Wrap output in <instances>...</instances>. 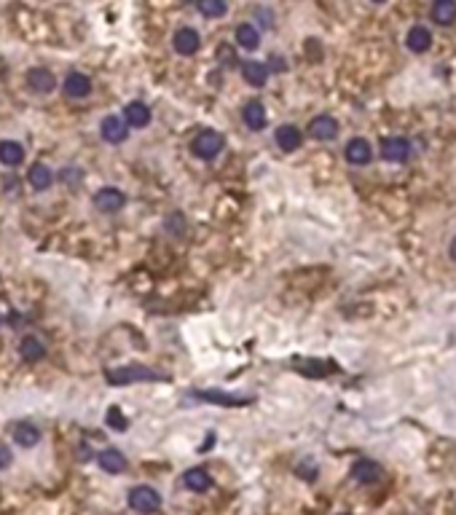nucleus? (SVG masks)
<instances>
[{
	"instance_id": "obj_34",
	"label": "nucleus",
	"mask_w": 456,
	"mask_h": 515,
	"mask_svg": "<svg viewBox=\"0 0 456 515\" xmlns=\"http://www.w3.org/2000/svg\"><path fill=\"white\" fill-rule=\"evenodd\" d=\"M341 515H349V513H341Z\"/></svg>"
},
{
	"instance_id": "obj_22",
	"label": "nucleus",
	"mask_w": 456,
	"mask_h": 515,
	"mask_svg": "<svg viewBox=\"0 0 456 515\" xmlns=\"http://www.w3.org/2000/svg\"><path fill=\"white\" fill-rule=\"evenodd\" d=\"M27 180H30V185H32L35 191H46L48 185L54 183V172L48 170L43 161H38V164H32V167H30V172H27Z\"/></svg>"
},
{
	"instance_id": "obj_15",
	"label": "nucleus",
	"mask_w": 456,
	"mask_h": 515,
	"mask_svg": "<svg viewBox=\"0 0 456 515\" xmlns=\"http://www.w3.org/2000/svg\"><path fill=\"white\" fill-rule=\"evenodd\" d=\"M97 465H99V469H102V472H110V475H121V472L126 469V456L121 454L119 448H105V451H99V456H97Z\"/></svg>"
},
{
	"instance_id": "obj_25",
	"label": "nucleus",
	"mask_w": 456,
	"mask_h": 515,
	"mask_svg": "<svg viewBox=\"0 0 456 515\" xmlns=\"http://www.w3.org/2000/svg\"><path fill=\"white\" fill-rule=\"evenodd\" d=\"M14 441H17V445H22V448H32V445H38V441H41V430L35 424H30V421H22V424L14 427Z\"/></svg>"
},
{
	"instance_id": "obj_24",
	"label": "nucleus",
	"mask_w": 456,
	"mask_h": 515,
	"mask_svg": "<svg viewBox=\"0 0 456 515\" xmlns=\"http://www.w3.org/2000/svg\"><path fill=\"white\" fill-rule=\"evenodd\" d=\"M433 19L440 27H448L456 22V0H435L433 3Z\"/></svg>"
},
{
	"instance_id": "obj_9",
	"label": "nucleus",
	"mask_w": 456,
	"mask_h": 515,
	"mask_svg": "<svg viewBox=\"0 0 456 515\" xmlns=\"http://www.w3.org/2000/svg\"><path fill=\"white\" fill-rule=\"evenodd\" d=\"M27 86L35 94H51L57 86V78L46 68H32V70H27Z\"/></svg>"
},
{
	"instance_id": "obj_3",
	"label": "nucleus",
	"mask_w": 456,
	"mask_h": 515,
	"mask_svg": "<svg viewBox=\"0 0 456 515\" xmlns=\"http://www.w3.org/2000/svg\"><path fill=\"white\" fill-rule=\"evenodd\" d=\"M126 502H129L132 510H137V513H143V515L159 513V510H161V494L153 489V486H135V489L129 491Z\"/></svg>"
},
{
	"instance_id": "obj_32",
	"label": "nucleus",
	"mask_w": 456,
	"mask_h": 515,
	"mask_svg": "<svg viewBox=\"0 0 456 515\" xmlns=\"http://www.w3.org/2000/svg\"><path fill=\"white\" fill-rule=\"evenodd\" d=\"M183 3H196V0H183Z\"/></svg>"
},
{
	"instance_id": "obj_17",
	"label": "nucleus",
	"mask_w": 456,
	"mask_h": 515,
	"mask_svg": "<svg viewBox=\"0 0 456 515\" xmlns=\"http://www.w3.org/2000/svg\"><path fill=\"white\" fill-rule=\"evenodd\" d=\"M183 483H186V489L193 491V494H204V491L212 489V478H210V472H207L204 467H191V469L183 475Z\"/></svg>"
},
{
	"instance_id": "obj_1",
	"label": "nucleus",
	"mask_w": 456,
	"mask_h": 515,
	"mask_svg": "<svg viewBox=\"0 0 456 515\" xmlns=\"http://www.w3.org/2000/svg\"><path fill=\"white\" fill-rule=\"evenodd\" d=\"M105 381L110 387H129L140 381H167V373H159L148 365H123V368L105 370Z\"/></svg>"
},
{
	"instance_id": "obj_11",
	"label": "nucleus",
	"mask_w": 456,
	"mask_h": 515,
	"mask_svg": "<svg viewBox=\"0 0 456 515\" xmlns=\"http://www.w3.org/2000/svg\"><path fill=\"white\" fill-rule=\"evenodd\" d=\"M123 123L132 126V129H143V126H148V123H150V108H148L145 102H140V99L126 102V108H123Z\"/></svg>"
},
{
	"instance_id": "obj_16",
	"label": "nucleus",
	"mask_w": 456,
	"mask_h": 515,
	"mask_svg": "<svg viewBox=\"0 0 456 515\" xmlns=\"http://www.w3.org/2000/svg\"><path fill=\"white\" fill-rule=\"evenodd\" d=\"M196 397H199V400H207V403H217V405H223V408H239V405H250V403H252V397L215 392V390H210V392H196Z\"/></svg>"
},
{
	"instance_id": "obj_14",
	"label": "nucleus",
	"mask_w": 456,
	"mask_h": 515,
	"mask_svg": "<svg viewBox=\"0 0 456 515\" xmlns=\"http://www.w3.org/2000/svg\"><path fill=\"white\" fill-rule=\"evenodd\" d=\"M352 478L360 486H370V483H376L381 478V465L373 462V459H360V462H355V467H352Z\"/></svg>"
},
{
	"instance_id": "obj_33",
	"label": "nucleus",
	"mask_w": 456,
	"mask_h": 515,
	"mask_svg": "<svg viewBox=\"0 0 456 515\" xmlns=\"http://www.w3.org/2000/svg\"><path fill=\"white\" fill-rule=\"evenodd\" d=\"M373 3H384V0H373Z\"/></svg>"
},
{
	"instance_id": "obj_6",
	"label": "nucleus",
	"mask_w": 456,
	"mask_h": 515,
	"mask_svg": "<svg viewBox=\"0 0 456 515\" xmlns=\"http://www.w3.org/2000/svg\"><path fill=\"white\" fill-rule=\"evenodd\" d=\"M172 46H175L177 54H183V57H193L199 51V46H201V35L193 27H180L175 32V38H172Z\"/></svg>"
},
{
	"instance_id": "obj_8",
	"label": "nucleus",
	"mask_w": 456,
	"mask_h": 515,
	"mask_svg": "<svg viewBox=\"0 0 456 515\" xmlns=\"http://www.w3.org/2000/svg\"><path fill=\"white\" fill-rule=\"evenodd\" d=\"M309 134L319 143H330L338 137V121L333 116H314L309 121Z\"/></svg>"
},
{
	"instance_id": "obj_7",
	"label": "nucleus",
	"mask_w": 456,
	"mask_h": 515,
	"mask_svg": "<svg viewBox=\"0 0 456 515\" xmlns=\"http://www.w3.org/2000/svg\"><path fill=\"white\" fill-rule=\"evenodd\" d=\"M99 134H102L105 143L119 145V143H123L129 137V126L119 116H108V119H102V123H99Z\"/></svg>"
},
{
	"instance_id": "obj_19",
	"label": "nucleus",
	"mask_w": 456,
	"mask_h": 515,
	"mask_svg": "<svg viewBox=\"0 0 456 515\" xmlns=\"http://www.w3.org/2000/svg\"><path fill=\"white\" fill-rule=\"evenodd\" d=\"M406 46H408L413 54H422V51H427L430 46H433V32L427 30V27L416 25L408 30V35H406Z\"/></svg>"
},
{
	"instance_id": "obj_27",
	"label": "nucleus",
	"mask_w": 456,
	"mask_h": 515,
	"mask_svg": "<svg viewBox=\"0 0 456 515\" xmlns=\"http://www.w3.org/2000/svg\"><path fill=\"white\" fill-rule=\"evenodd\" d=\"M196 6L201 11V17H207V19H217V17H223L228 11L226 0H196Z\"/></svg>"
},
{
	"instance_id": "obj_5",
	"label": "nucleus",
	"mask_w": 456,
	"mask_h": 515,
	"mask_svg": "<svg viewBox=\"0 0 456 515\" xmlns=\"http://www.w3.org/2000/svg\"><path fill=\"white\" fill-rule=\"evenodd\" d=\"M381 156L392 164H406L410 159V143L406 137H386L381 143Z\"/></svg>"
},
{
	"instance_id": "obj_30",
	"label": "nucleus",
	"mask_w": 456,
	"mask_h": 515,
	"mask_svg": "<svg viewBox=\"0 0 456 515\" xmlns=\"http://www.w3.org/2000/svg\"><path fill=\"white\" fill-rule=\"evenodd\" d=\"M271 62H274V65L268 68V73H271V70H277V73H279V70H285V59H279V57H271Z\"/></svg>"
},
{
	"instance_id": "obj_20",
	"label": "nucleus",
	"mask_w": 456,
	"mask_h": 515,
	"mask_svg": "<svg viewBox=\"0 0 456 515\" xmlns=\"http://www.w3.org/2000/svg\"><path fill=\"white\" fill-rule=\"evenodd\" d=\"M241 119H244V123H247L252 132H261V129L266 126V121H268L266 108L261 105V102H247L244 110H241Z\"/></svg>"
},
{
	"instance_id": "obj_12",
	"label": "nucleus",
	"mask_w": 456,
	"mask_h": 515,
	"mask_svg": "<svg viewBox=\"0 0 456 515\" xmlns=\"http://www.w3.org/2000/svg\"><path fill=\"white\" fill-rule=\"evenodd\" d=\"M241 78L252 89H264L266 81H268V65L266 62H255V59H247V62H241Z\"/></svg>"
},
{
	"instance_id": "obj_4",
	"label": "nucleus",
	"mask_w": 456,
	"mask_h": 515,
	"mask_svg": "<svg viewBox=\"0 0 456 515\" xmlns=\"http://www.w3.org/2000/svg\"><path fill=\"white\" fill-rule=\"evenodd\" d=\"M123 204H126V196H123L121 188H99L95 194V207L105 215H113V212L123 210Z\"/></svg>"
},
{
	"instance_id": "obj_23",
	"label": "nucleus",
	"mask_w": 456,
	"mask_h": 515,
	"mask_svg": "<svg viewBox=\"0 0 456 515\" xmlns=\"http://www.w3.org/2000/svg\"><path fill=\"white\" fill-rule=\"evenodd\" d=\"M24 148L17 140H0V164L3 167H17L22 164Z\"/></svg>"
},
{
	"instance_id": "obj_31",
	"label": "nucleus",
	"mask_w": 456,
	"mask_h": 515,
	"mask_svg": "<svg viewBox=\"0 0 456 515\" xmlns=\"http://www.w3.org/2000/svg\"><path fill=\"white\" fill-rule=\"evenodd\" d=\"M451 258L456 261V236H454V242H451Z\"/></svg>"
},
{
	"instance_id": "obj_28",
	"label": "nucleus",
	"mask_w": 456,
	"mask_h": 515,
	"mask_svg": "<svg viewBox=\"0 0 456 515\" xmlns=\"http://www.w3.org/2000/svg\"><path fill=\"white\" fill-rule=\"evenodd\" d=\"M105 424H108L110 430H116V432H126V427H129V421H126V416L121 414L119 405H110V408H108V414H105Z\"/></svg>"
},
{
	"instance_id": "obj_26",
	"label": "nucleus",
	"mask_w": 456,
	"mask_h": 515,
	"mask_svg": "<svg viewBox=\"0 0 456 515\" xmlns=\"http://www.w3.org/2000/svg\"><path fill=\"white\" fill-rule=\"evenodd\" d=\"M234 38H237V43H239L241 49H247V51L258 49V43H261V32L252 25H239L237 32H234Z\"/></svg>"
},
{
	"instance_id": "obj_10",
	"label": "nucleus",
	"mask_w": 456,
	"mask_h": 515,
	"mask_svg": "<svg viewBox=\"0 0 456 515\" xmlns=\"http://www.w3.org/2000/svg\"><path fill=\"white\" fill-rule=\"evenodd\" d=\"M344 156H346V161H349V164H355V167H365V164H370V159H373V148H370V143H368V140L355 137V140H349V143H346Z\"/></svg>"
},
{
	"instance_id": "obj_13",
	"label": "nucleus",
	"mask_w": 456,
	"mask_h": 515,
	"mask_svg": "<svg viewBox=\"0 0 456 515\" xmlns=\"http://www.w3.org/2000/svg\"><path fill=\"white\" fill-rule=\"evenodd\" d=\"M274 140H277L279 150L293 153V150H298V148H301V143H304V134H301V129H298V126H293V123H282V126L277 129Z\"/></svg>"
},
{
	"instance_id": "obj_2",
	"label": "nucleus",
	"mask_w": 456,
	"mask_h": 515,
	"mask_svg": "<svg viewBox=\"0 0 456 515\" xmlns=\"http://www.w3.org/2000/svg\"><path fill=\"white\" fill-rule=\"evenodd\" d=\"M223 148H226L223 134H217V132H212V129L199 132V134L191 140V153L196 156V159H204V161L217 159V156L223 153Z\"/></svg>"
},
{
	"instance_id": "obj_29",
	"label": "nucleus",
	"mask_w": 456,
	"mask_h": 515,
	"mask_svg": "<svg viewBox=\"0 0 456 515\" xmlns=\"http://www.w3.org/2000/svg\"><path fill=\"white\" fill-rule=\"evenodd\" d=\"M11 462H14V454H11V448H8L6 443H0V469L11 467Z\"/></svg>"
},
{
	"instance_id": "obj_18",
	"label": "nucleus",
	"mask_w": 456,
	"mask_h": 515,
	"mask_svg": "<svg viewBox=\"0 0 456 515\" xmlns=\"http://www.w3.org/2000/svg\"><path fill=\"white\" fill-rule=\"evenodd\" d=\"M65 94L72 99H83L89 97V92H92V81H89V75L83 73H70L68 78H65Z\"/></svg>"
},
{
	"instance_id": "obj_21",
	"label": "nucleus",
	"mask_w": 456,
	"mask_h": 515,
	"mask_svg": "<svg viewBox=\"0 0 456 515\" xmlns=\"http://www.w3.org/2000/svg\"><path fill=\"white\" fill-rule=\"evenodd\" d=\"M19 354H22L24 363H41L43 354H46V346L35 336H24L22 343H19Z\"/></svg>"
}]
</instances>
